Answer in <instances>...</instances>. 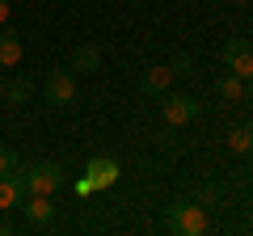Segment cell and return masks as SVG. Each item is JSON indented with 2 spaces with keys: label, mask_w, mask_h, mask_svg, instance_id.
Returning <instances> with one entry per match:
<instances>
[{
  "label": "cell",
  "mask_w": 253,
  "mask_h": 236,
  "mask_svg": "<svg viewBox=\"0 0 253 236\" xmlns=\"http://www.w3.org/2000/svg\"><path fill=\"white\" fill-rule=\"evenodd\" d=\"M101 68V51L97 46H76L72 51V72H97Z\"/></svg>",
  "instance_id": "obj_12"
},
{
  "label": "cell",
  "mask_w": 253,
  "mask_h": 236,
  "mask_svg": "<svg viewBox=\"0 0 253 236\" xmlns=\"http://www.w3.org/2000/svg\"><path fill=\"white\" fill-rule=\"evenodd\" d=\"M9 21V0H0V26Z\"/></svg>",
  "instance_id": "obj_18"
},
{
  "label": "cell",
  "mask_w": 253,
  "mask_h": 236,
  "mask_svg": "<svg viewBox=\"0 0 253 236\" xmlns=\"http://www.w3.org/2000/svg\"><path fill=\"white\" fill-rule=\"evenodd\" d=\"M169 80H173L169 68H144V76H139V93H144V97H165V93H169Z\"/></svg>",
  "instance_id": "obj_9"
},
{
  "label": "cell",
  "mask_w": 253,
  "mask_h": 236,
  "mask_svg": "<svg viewBox=\"0 0 253 236\" xmlns=\"http://www.w3.org/2000/svg\"><path fill=\"white\" fill-rule=\"evenodd\" d=\"M13 169H21L17 152H13V148H0V173H13Z\"/></svg>",
  "instance_id": "obj_15"
},
{
  "label": "cell",
  "mask_w": 253,
  "mask_h": 236,
  "mask_svg": "<svg viewBox=\"0 0 253 236\" xmlns=\"http://www.w3.org/2000/svg\"><path fill=\"white\" fill-rule=\"evenodd\" d=\"M245 97L253 101V76H249V80H245Z\"/></svg>",
  "instance_id": "obj_20"
},
{
  "label": "cell",
  "mask_w": 253,
  "mask_h": 236,
  "mask_svg": "<svg viewBox=\"0 0 253 236\" xmlns=\"http://www.w3.org/2000/svg\"><path fill=\"white\" fill-rule=\"evenodd\" d=\"M165 224H169V232H177V236H203L211 228V219H207V207H203V202L177 198V202H169V211H165Z\"/></svg>",
  "instance_id": "obj_1"
},
{
  "label": "cell",
  "mask_w": 253,
  "mask_h": 236,
  "mask_svg": "<svg viewBox=\"0 0 253 236\" xmlns=\"http://www.w3.org/2000/svg\"><path fill=\"white\" fill-rule=\"evenodd\" d=\"M194 202H203V207H215V202H219V186H203V190H199V198H194Z\"/></svg>",
  "instance_id": "obj_16"
},
{
  "label": "cell",
  "mask_w": 253,
  "mask_h": 236,
  "mask_svg": "<svg viewBox=\"0 0 253 236\" xmlns=\"http://www.w3.org/2000/svg\"><path fill=\"white\" fill-rule=\"evenodd\" d=\"M13 232V224H9V219H0V236H9Z\"/></svg>",
  "instance_id": "obj_19"
},
{
  "label": "cell",
  "mask_w": 253,
  "mask_h": 236,
  "mask_svg": "<svg viewBox=\"0 0 253 236\" xmlns=\"http://www.w3.org/2000/svg\"><path fill=\"white\" fill-rule=\"evenodd\" d=\"M21 64V34L17 30H0V68Z\"/></svg>",
  "instance_id": "obj_10"
},
{
  "label": "cell",
  "mask_w": 253,
  "mask_h": 236,
  "mask_svg": "<svg viewBox=\"0 0 253 236\" xmlns=\"http://www.w3.org/2000/svg\"><path fill=\"white\" fill-rule=\"evenodd\" d=\"M21 211H26V219L34 228H46L55 219V202H51V194H30L26 202H21Z\"/></svg>",
  "instance_id": "obj_8"
},
{
  "label": "cell",
  "mask_w": 253,
  "mask_h": 236,
  "mask_svg": "<svg viewBox=\"0 0 253 236\" xmlns=\"http://www.w3.org/2000/svg\"><path fill=\"white\" fill-rule=\"evenodd\" d=\"M228 148H232L236 156H253V122H245V127H232V131H228Z\"/></svg>",
  "instance_id": "obj_11"
},
{
  "label": "cell",
  "mask_w": 253,
  "mask_h": 236,
  "mask_svg": "<svg viewBox=\"0 0 253 236\" xmlns=\"http://www.w3.org/2000/svg\"><path fill=\"white\" fill-rule=\"evenodd\" d=\"M224 64H228L232 76L249 80V76H253V42H245V38H228V42H224Z\"/></svg>",
  "instance_id": "obj_4"
},
{
  "label": "cell",
  "mask_w": 253,
  "mask_h": 236,
  "mask_svg": "<svg viewBox=\"0 0 253 236\" xmlns=\"http://www.w3.org/2000/svg\"><path fill=\"white\" fill-rule=\"evenodd\" d=\"M42 97H46V106H72L76 101V76L63 72V68H55L42 80Z\"/></svg>",
  "instance_id": "obj_3"
},
{
  "label": "cell",
  "mask_w": 253,
  "mask_h": 236,
  "mask_svg": "<svg viewBox=\"0 0 253 236\" xmlns=\"http://www.w3.org/2000/svg\"><path fill=\"white\" fill-rule=\"evenodd\" d=\"M215 93H219L224 101H241V97H245V80L228 72V76H219V80H215Z\"/></svg>",
  "instance_id": "obj_13"
},
{
  "label": "cell",
  "mask_w": 253,
  "mask_h": 236,
  "mask_svg": "<svg viewBox=\"0 0 253 236\" xmlns=\"http://www.w3.org/2000/svg\"><path fill=\"white\" fill-rule=\"evenodd\" d=\"M21 177H26V190L30 194H55L68 177H63V164H55V160H38V164H30V169H21Z\"/></svg>",
  "instance_id": "obj_2"
},
{
  "label": "cell",
  "mask_w": 253,
  "mask_h": 236,
  "mask_svg": "<svg viewBox=\"0 0 253 236\" xmlns=\"http://www.w3.org/2000/svg\"><path fill=\"white\" fill-rule=\"evenodd\" d=\"M26 177H21L17 169L13 173H0V211H13V207H21L26 202Z\"/></svg>",
  "instance_id": "obj_6"
},
{
  "label": "cell",
  "mask_w": 253,
  "mask_h": 236,
  "mask_svg": "<svg viewBox=\"0 0 253 236\" xmlns=\"http://www.w3.org/2000/svg\"><path fill=\"white\" fill-rule=\"evenodd\" d=\"M0 93H4V84H0Z\"/></svg>",
  "instance_id": "obj_22"
},
{
  "label": "cell",
  "mask_w": 253,
  "mask_h": 236,
  "mask_svg": "<svg viewBox=\"0 0 253 236\" xmlns=\"http://www.w3.org/2000/svg\"><path fill=\"white\" fill-rule=\"evenodd\" d=\"M169 72H173V76H190V55H173Z\"/></svg>",
  "instance_id": "obj_17"
},
{
  "label": "cell",
  "mask_w": 253,
  "mask_h": 236,
  "mask_svg": "<svg viewBox=\"0 0 253 236\" xmlns=\"http://www.w3.org/2000/svg\"><path fill=\"white\" fill-rule=\"evenodd\" d=\"M84 177L93 182V190H110V186L118 182V160L114 156H93V160L84 164Z\"/></svg>",
  "instance_id": "obj_5"
},
{
  "label": "cell",
  "mask_w": 253,
  "mask_h": 236,
  "mask_svg": "<svg viewBox=\"0 0 253 236\" xmlns=\"http://www.w3.org/2000/svg\"><path fill=\"white\" fill-rule=\"evenodd\" d=\"M232 4H249V0H232Z\"/></svg>",
  "instance_id": "obj_21"
},
{
  "label": "cell",
  "mask_w": 253,
  "mask_h": 236,
  "mask_svg": "<svg viewBox=\"0 0 253 236\" xmlns=\"http://www.w3.org/2000/svg\"><path fill=\"white\" fill-rule=\"evenodd\" d=\"M30 93H34V80H30V76H17V80H13L9 89H4V97H9L13 106H26V101H30Z\"/></svg>",
  "instance_id": "obj_14"
},
{
  "label": "cell",
  "mask_w": 253,
  "mask_h": 236,
  "mask_svg": "<svg viewBox=\"0 0 253 236\" xmlns=\"http://www.w3.org/2000/svg\"><path fill=\"white\" fill-rule=\"evenodd\" d=\"M199 118V101L194 97H165V127H186Z\"/></svg>",
  "instance_id": "obj_7"
}]
</instances>
